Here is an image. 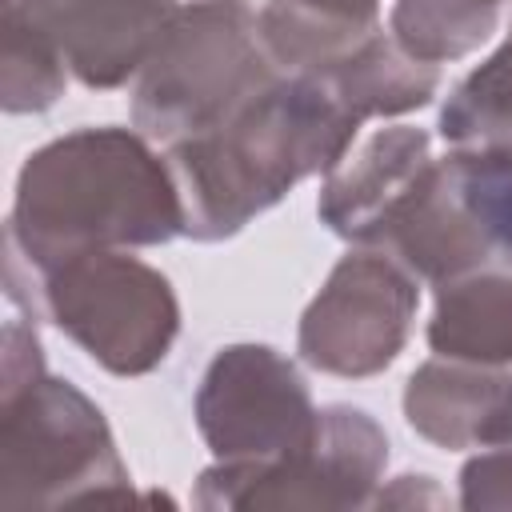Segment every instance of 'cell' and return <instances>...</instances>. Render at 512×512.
I'll return each instance as SVG.
<instances>
[{"label": "cell", "instance_id": "277c9868", "mask_svg": "<svg viewBox=\"0 0 512 512\" xmlns=\"http://www.w3.org/2000/svg\"><path fill=\"white\" fill-rule=\"evenodd\" d=\"M132 476L104 412L68 380L36 376L0 396V508L128 504Z\"/></svg>", "mask_w": 512, "mask_h": 512}, {"label": "cell", "instance_id": "7c38bea8", "mask_svg": "<svg viewBox=\"0 0 512 512\" xmlns=\"http://www.w3.org/2000/svg\"><path fill=\"white\" fill-rule=\"evenodd\" d=\"M512 392L504 368L436 356L420 364L404 384V420L436 448L460 452L488 444V432Z\"/></svg>", "mask_w": 512, "mask_h": 512}, {"label": "cell", "instance_id": "ffe728a7", "mask_svg": "<svg viewBox=\"0 0 512 512\" xmlns=\"http://www.w3.org/2000/svg\"><path fill=\"white\" fill-rule=\"evenodd\" d=\"M460 508L512 512V444H492L460 468Z\"/></svg>", "mask_w": 512, "mask_h": 512}, {"label": "cell", "instance_id": "4fadbf2b", "mask_svg": "<svg viewBox=\"0 0 512 512\" xmlns=\"http://www.w3.org/2000/svg\"><path fill=\"white\" fill-rule=\"evenodd\" d=\"M428 344L436 356L508 368L512 364V272L480 268L440 284L436 312L428 320Z\"/></svg>", "mask_w": 512, "mask_h": 512}, {"label": "cell", "instance_id": "9a60e30c", "mask_svg": "<svg viewBox=\"0 0 512 512\" xmlns=\"http://www.w3.org/2000/svg\"><path fill=\"white\" fill-rule=\"evenodd\" d=\"M312 72H320L332 84V92L348 104V112L360 124L372 116L416 112L440 88V68L428 60H416L408 48L396 44L392 32L388 36L376 32L344 60H336L328 68H312Z\"/></svg>", "mask_w": 512, "mask_h": 512}, {"label": "cell", "instance_id": "8992f818", "mask_svg": "<svg viewBox=\"0 0 512 512\" xmlns=\"http://www.w3.org/2000/svg\"><path fill=\"white\" fill-rule=\"evenodd\" d=\"M388 464L384 428L352 404H328L312 436L272 464L216 460L200 472L196 508H364Z\"/></svg>", "mask_w": 512, "mask_h": 512}, {"label": "cell", "instance_id": "9c48e42d", "mask_svg": "<svg viewBox=\"0 0 512 512\" xmlns=\"http://www.w3.org/2000/svg\"><path fill=\"white\" fill-rule=\"evenodd\" d=\"M180 0H4L32 20L88 88H120L140 72Z\"/></svg>", "mask_w": 512, "mask_h": 512}, {"label": "cell", "instance_id": "30bf717a", "mask_svg": "<svg viewBox=\"0 0 512 512\" xmlns=\"http://www.w3.org/2000/svg\"><path fill=\"white\" fill-rule=\"evenodd\" d=\"M428 168L432 136L424 128H380L360 144L356 156H344L324 176L316 200L320 224H328V232H336L348 244L372 248Z\"/></svg>", "mask_w": 512, "mask_h": 512}, {"label": "cell", "instance_id": "3957f363", "mask_svg": "<svg viewBox=\"0 0 512 512\" xmlns=\"http://www.w3.org/2000/svg\"><path fill=\"white\" fill-rule=\"evenodd\" d=\"M280 76L248 0H180L132 76V124L176 144L216 128Z\"/></svg>", "mask_w": 512, "mask_h": 512}, {"label": "cell", "instance_id": "2e32d148", "mask_svg": "<svg viewBox=\"0 0 512 512\" xmlns=\"http://www.w3.org/2000/svg\"><path fill=\"white\" fill-rule=\"evenodd\" d=\"M440 140L456 156L512 160V36L448 92Z\"/></svg>", "mask_w": 512, "mask_h": 512}, {"label": "cell", "instance_id": "52a82bcc", "mask_svg": "<svg viewBox=\"0 0 512 512\" xmlns=\"http://www.w3.org/2000/svg\"><path fill=\"white\" fill-rule=\"evenodd\" d=\"M420 304V280L380 248L340 256L300 316L296 352L328 376L364 380L396 364Z\"/></svg>", "mask_w": 512, "mask_h": 512}, {"label": "cell", "instance_id": "7a4b0ae2", "mask_svg": "<svg viewBox=\"0 0 512 512\" xmlns=\"http://www.w3.org/2000/svg\"><path fill=\"white\" fill-rule=\"evenodd\" d=\"M360 120L320 72H284L216 128L168 144L184 204V236L228 240L280 204L300 180L328 176Z\"/></svg>", "mask_w": 512, "mask_h": 512}, {"label": "cell", "instance_id": "5b68a950", "mask_svg": "<svg viewBox=\"0 0 512 512\" xmlns=\"http://www.w3.org/2000/svg\"><path fill=\"white\" fill-rule=\"evenodd\" d=\"M36 276L48 320L104 372L144 376L168 360L180 332L176 292L128 248L80 252Z\"/></svg>", "mask_w": 512, "mask_h": 512}, {"label": "cell", "instance_id": "e0dca14e", "mask_svg": "<svg viewBox=\"0 0 512 512\" xmlns=\"http://www.w3.org/2000/svg\"><path fill=\"white\" fill-rule=\"evenodd\" d=\"M504 0H392L388 32L416 60L448 64L476 52L500 20Z\"/></svg>", "mask_w": 512, "mask_h": 512}, {"label": "cell", "instance_id": "5bb4252c", "mask_svg": "<svg viewBox=\"0 0 512 512\" xmlns=\"http://www.w3.org/2000/svg\"><path fill=\"white\" fill-rule=\"evenodd\" d=\"M260 32L284 72L328 68L384 32L380 0H268Z\"/></svg>", "mask_w": 512, "mask_h": 512}, {"label": "cell", "instance_id": "44dd1931", "mask_svg": "<svg viewBox=\"0 0 512 512\" xmlns=\"http://www.w3.org/2000/svg\"><path fill=\"white\" fill-rule=\"evenodd\" d=\"M488 444H512V392H508V400H504V408L488 432Z\"/></svg>", "mask_w": 512, "mask_h": 512}, {"label": "cell", "instance_id": "d6986e66", "mask_svg": "<svg viewBox=\"0 0 512 512\" xmlns=\"http://www.w3.org/2000/svg\"><path fill=\"white\" fill-rule=\"evenodd\" d=\"M456 184L480 224L492 268L512 272V160H480L448 152Z\"/></svg>", "mask_w": 512, "mask_h": 512}, {"label": "cell", "instance_id": "6da1fadb", "mask_svg": "<svg viewBox=\"0 0 512 512\" xmlns=\"http://www.w3.org/2000/svg\"><path fill=\"white\" fill-rule=\"evenodd\" d=\"M184 232L168 160L140 128H76L36 148L8 212V252L28 272L100 248H156Z\"/></svg>", "mask_w": 512, "mask_h": 512}, {"label": "cell", "instance_id": "ac0fdd59", "mask_svg": "<svg viewBox=\"0 0 512 512\" xmlns=\"http://www.w3.org/2000/svg\"><path fill=\"white\" fill-rule=\"evenodd\" d=\"M0 104L12 116L44 112L64 96L68 84V60L60 48L20 12L4 8L0 16Z\"/></svg>", "mask_w": 512, "mask_h": 512}, {"label": "cell", "instance_id": "ba28073f", "mask_svg": "<svg viewBox=\"0 0 512 512\" xmlns=\"http://www.w3.org/2000/svg\"><path fill=\"white\" fill-rule=\"evenodd\" d=\"M320 408L300 368L268 344H228L196 388V428L216 460L272 464L296 452Z\"/></svg>", "mask_w": 512, "mask_h": 512}, {"label": "cell", "instance_id": "8fae6325", "mask_svg": "<svg viewBox=\"0 0 512 512\" xmlns=\"http://www.w3.org/2000/svg\"><path fill=\"white\" fill-rule=\"evenodd\" d=\"M372 248L388 252L400 268H408L416 280L432 288L492 268L488 244L456 184L448 156L432 160V168L420 176V184L412 188V196L400 204V212L388 220V228Z\"/></svg>", "mask_w": 512, "mask_h": 512}]
</instances>
